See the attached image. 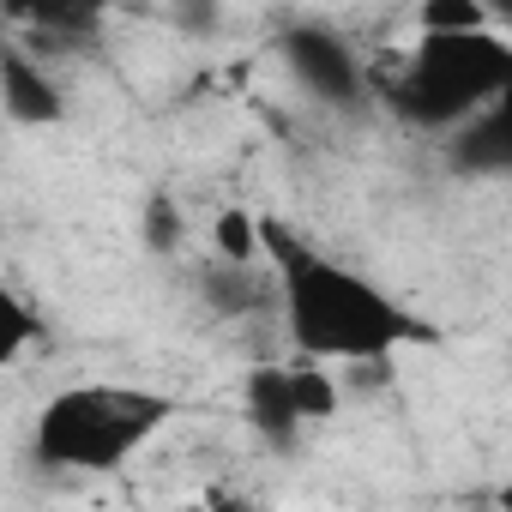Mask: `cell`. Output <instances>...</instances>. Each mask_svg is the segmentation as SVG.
<instances>
[{
    "label": "cell",
    "mask_w": 512,
    "mask_h": 512,
    "mask_svg": "<svg viewBox=\"0 0 512 512\" xmlns=\"http://www.w3.org/2000/svg\"><path fill=\"white\" fill-rule=\"evenodd\" d=\"M266 266L278 272L284 332H290L296 356H314V362H386L404 344L428 338V320H416L374 278H362V272L338 266L332 253L308 247L278 217H266Z\"/></svg>",
    "instance_id": "cell-1"
},
{
    "label": "cell",
    "mask_w": 512,
    "mask_h": 512,
    "mask_svg": "<svg viewBox=\"0 0 512 512\" xmlns=\"http://www.w3.org/2000/svg\"><path fill=\"white\" fill-rule=\"evenodd\" d=\"M175 398L151 392V386H115V380H79L49 392V404L37 410V458L55 470H85V476H109L121 470L145 440H157L175 422Z\"/></svg>",
    "instance_id": "cell-2"
},
{
    "label": "cell",
    "mask_w": 512,
    "mask_h": 512,
    "mask_svg": "<svg viewBox=\"0 0 512 512\" xmlns=\"http://www.w3.org/2000/svg\"><path fill=\"white\" fill-rule=\"evenodd\" d=\"M500 91H512V43L494 25L488 31H422L398 67L386 103L410 127H446L452 133L458 121H470Z\"/></svg>",
    "instance_id": "cell-3"
},
{
    "label": "cell",
    "mask_w": 512,
    "mask_h": 512,
    "mask_svg": "<svg viewBox=\"0 0 512 512\" xmlns=\"http://www.w3.org/2000/svg\"><path fill=\"white\" fill-rule=\"evenodd\" d=\"M284 61H290V73H296V85L314 97V103H362L368 97V73H362V61L332 37V31H320V25H302V31H290L284 37Z\"/></svg>",
    "instance_id": "cell-4"
},
{
    "label": "cell",
    "mask_w": 512,
    "mask_h": 512,
    "mask_svg": "<svg viewBox=\"0 0 512 512\" xmlns=\"http://www.w3.org/2000/svg\"><path fill=\"white\" fill-rule=\"evenodd\" d=\"M446 151L464 175H512V91H500L470 121H458Z\"/></svg>",
    "instance_id": "cell-5"
},
{
    "label": "cell",
    "mask_w": 512,
    "mask_h": 512,
    "mask_svg": "<svg viewBox=\"0 0 512 512\" xmlns=\"http://www.w3.org/2000/svg\"><path fill=\"white\" fill-rule=\"evenodd\" d=\"M0 115L13 127H55L67 115L49 67H37L19 43H7V55H0Z\"/></svg>",
    "instance_id": "cell-6"
},
{
    "label": "cell",
    "mask_w": 512,
    "mask_h": 512,
    "mask_svg": "<svg viewBox=\"0 0 512 512\" xmlns=\"http://www.w3.org/2000/svg\"><path fill=\"white\" fill-rule=\"evenodd\" d=\"M241 404H247V422L260 428L266 440H290L302 422H308V410H302V392H296V368H253L247 380H241Z\"/></svg>",
    "instance_id": "cell-7"
},
{
    "label": "cell",
    "mask_w": 512,
    "mask_h": 512,
    "mask_svg": "<svg viewBox=\"0 0 512 512\" xmlns=\"http://www.w3.org/2000/svg\"><path fill=\"white\" fill-rule=\"evenodd\" d=\"M115 0H0V13H7L19 31H61V37H79L91 31Z\"/></svg>",
    "instance_id": "cell-8"
},
{
    "label": "cell",
    "mask_w": 512,
    "mask_h": 512,
    "mask_svg": "<svg viewBox=\"0 0 512 512\" xmlns=\"http://www.w3.org/2000/svg\"><path fill=\"white\" fill-rule=\"evenodd\" d=\"M211 241H217V260H223V266H260V260H266V217L229 205V211H217Z\"/></svg>",
    "instance_id": "cell-9"
},
{
    "label": "cell",
    "mask_w": 512,
    "mask_h": 512,
    "mask_svg": "<svg viewBox=\"0 0 512 512\" xmlns=\"http://www.w3.org/2000/svg\"><path fill=\"white\" fill-rule=\"evenodd\" d=\"M494 7L488 0H422L416 7V31H488Z\"/></svg>",
    "instance_id": "cell-10"
}]
</instances>
